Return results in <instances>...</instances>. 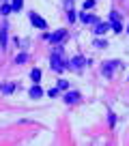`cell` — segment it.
Listing matches in <instances>:
<instances>
[{"label":"cell","instance_id":"1","mask_svg":"<svg viewBox=\"0 0 129 146\" xmlns=\"http://www.w3.org/2000/svg\"><path fill=\"white\" fill-rule=\"evenodd\" d=\"M52 69H54V71H63V69H64L63 50H54V56H52Z\"/></svg>","mask_w":129,"mask_h":146},{"label":"cell","instance_id":"2","mask_svg":"<svg viewBox=\"0 0 129 146\" xmlns=\"http://www.w3.org/2000/svg\"><path fill=\"white\" fill-rule=\"evenodd\" d=\"M30 22L35 24V26H37V28H41V30H45V28H47L45 19H43V17H39L37 13H30Z\"/></svg>","mask_w":129,"mask_h":146},{"label":"cell","instance_id":"3","mask_svg":"<svg viewBox=\"0 0 129 146\" xmlns=\"http://www.w3.org/2000/svg\"><path fill=\"white\" fill-rule=\"evenodd\" d=\"M80 99H82V95H80V92H67V95H64V101H67L69 105L80 103Z\"/></svg>","mask_w":129,"mask_h":146},{"label":"cell","instance_id":"4","mask_svg":"<svg viewBox=\"0 0 129 146\" xmlns=\"http://www.w3.org/2000/svg\"><path fill=\"white\" fill-rule=\"evenodd\" d=\"M84 62H86V60H84V58H82V56H75V58H73V60H71V64H69V67H71V69H73V71H80V69H82V67H84Z\"/></svg>","mask_w":129,"mask_h":146},{"label":"cell","instance_id":"5","mask_svg":"<svg viewBox=\"0 0 129 146\" xmlns=\"http://www.w3.org/2000/svg\"><path fill=\"white\" fill-rule=\"evenodd\" d=\"M116 69V60H108L106 64H103V75H112Z\"/></svg>","mask_w":129,"mask_h":146},{"label":"cell","instance_id":"6","mask_svg":"<svg viewBox=\"0 0 129 146\" xmlns=\"http://www.w3.org/2000/svg\"><path fill=\"white\" fill-rule=\"evenodd\" d=\"M64 36H67V32H64V30H56L54 35H50V41H52V43H60Z\"/></svg>","mask_w":129,"mask_h":146},{"label":"cell","instance_id":"7","mask_svg":"<svg viewBox=\"0 0 129 146\" xmlns=\"http://www.w3.org/2000/svg\"><path fill=\"white\" fill-rule=\"evenodd\" d=\"M7 24H2L0 26V45H2V50H7Z\"/></svg>","mask_w":129,"mask_h":146},{"label":"cell","instance_id":"8","mask_svg":"<svg viewBox=\"0 0 129 146\" xmlns=\"http://www.w3.org/2000/svg\"><path fill=\"white\" fill-rule=\"evenodd\" d=\"M28 95H30L32 99H39V97H43V90H41V88H39V86H32Z\"/></svg>","mask_w":129,"mask_h":146},{"label":"cell","instance_id":"9","mask_svg":"<svg viewBox=\"0 0 129 146\" xmlns=\"http://www.w3.org/2000/svg\"><path fill=\"white\" fill-rule=\"evenodd\" d=\"M108 28H112V26H108V24H101V22H99V24H95V32H97V35H103V32H106Z\"/></svg>","mask_w":129,"mask_h":146},{"label":"cell","instance_id":"10","mask_svg":"<svg viewBox=\"0 0 129 146\" xmlns=\"http://www.w3.org/2000/svg\"><path fill=\"white\" fill-rule=\"evenodd\" d=\"M82 22H86V24H99V19L92 17V15H88V13H84L82 15Z\"/></svg>","mask_w":129,"mask_h":146},{"label":"cell","instance_id":"11","mask_svg":"<svg viewBox=\"0 0 129 146\" xmlns=\"http://www.w3.org/2000/svg\"><path fill=\"white\" fill-rule=\"evenodd\" d=\"M30 80H32V82H39V80H41V71H39V69H32Z\"/></svg>","mask_w":129,"mask_h":146},{"label":"cell","instance_id":"12","mask_svg":"<svg viewBox=\"0 0 129 146\" xmlns=\"http://www.w3.org/2000/svg\"><path fill=\"white\" fill-rule=\"evenodd\" d=\"M11 11H13V7H11V5H2V7H0V13H2V15H9Z\"/></svg>","mask_w":129,"mask_h":146},{"label":"cell","instance_id":"13","mask_svg":"<svg viewBox=\"0 0 129 146\" xmlns=\"http://www.w3.org/2000/svg\"><path fill=\"white\" fill-rule=\"evenodd\" d=\"M15 62H17V64H24V62H28V54H19L17 58H15Z\"/></svg>","mask_w":129,"mask_h":146},{"label":"cell","instance_id":"14","mask_svg":"<svg viewBox=\"0 0 129 146\" xmlns=\"http://www.w3.org/2000/svg\"><path fill=\"white\" fill-rule=\"evenodd\" d=\"M67 88H69L67 80H60V82H58V90H67Z\"/></svg>","mask_w":129,"mask_h":146},{"label":"cell","instance_id":"15","mask_svg":"<svg viewBox=\"0 0 129 146\" xmlns=\"http://www.w3.org/2000/svg\"><path fill=\"white\" fill-rule=\"evenodd\" d=\"M22 2H24V0H13V5H11V7H13V11H19V9H22Z\"/></svg>","mask_w":129,"mask_h":146},{"label":"cell","instance_id":"16","mask_svg":"<svg viewBox=\"0 0 129 146\" xmlns=\"http://www.w3.org/2000/svg\"><path fill=\"white\" fill-rule=\"evenodd\" d=\"M112 30H114V32H120V30H123V26H120V22H114V24H112Z\"/></svg>","mask_w":129,"mask_h":146},{"label":"cell","instance_id":"17","mask_svg":"<svg viewBox=\"0 0 129 146\" xmlns=\"http://www.w3.org/2000/svg\"><path fill=\"white\" fill-rule=\"evenodd\" d=\"M2 90H5L7 95H9V92H13V84H5V86H2Z\"/></svg>","mask_w":129,"mask_h":146},{"label":"cell","instance_id":"18","mask_svg":"<svg viewBox=\"0 0 129 146\" xmlns=\"http://www.w3.org/2000/svg\"><path fill=\"white\" fill-rule=\"evenodd\" d=\"M92 7H95V0H86L84 2V9H92Z\"/></svg>","mask_w":129,"mask_h":146},{"label":"cell","instance_id":"19","mask_svg":"<svg viewBox=\"0 0 129 146\" xmlns=\"http://www.w3.org/2000/svg\"><path fill=\"white\" fill-rule=\"evenodd\" d=\"M118 19H120L118 13H110V22H118Z\"/></svg>","mask_w":129,"mask_h":146},{"label":"cell","instance_id":"20","mask_svg":"<svg viewBox=\"0 0 129 146\" xmlns=\"http://www.w3.org/2000/svg\"><path fill=\"white\" fill-rule=\"evenodd\" d=\"M95 45H97V47H106L108 43H106V41H101V39H99V41H95Z\"/></svg>","mask_w":129,"mask_h":146}]
</instances>
